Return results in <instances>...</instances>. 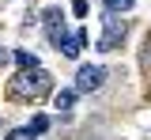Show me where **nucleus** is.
<instances>
[{
    "label": "nucleus",
    "instance_id": "0eeeda50",
    "mask_svg": "<svg viewBox=\"0 0 151 140\" xmlns=\"http://www.w3.org/2000/svg\"><path fill=\"white\" fill-rule=\"evenodd\" d=\"M57 110H72V102H76V91H57Z\"/></svg>",
    "mask_w": 151,
    "mask_h": 140
},
{
    "label": "nucleus",
    "instance_id": "f03ea898",
    "mask_svg": "<svg viewBox=\"0 0 151 140\" xmlns=\"http://www.w3.org/2000/svg\"><path fill=\"white\" fill-rule=\"evenodd\" d=\"M125 34H129L125 19H117V15L110 12V15H106V34L98 38V49H102V53H113V49H117V45L125 42Z\"/></svg>",
    "mask_w": 151,
    "mask_h": 140
},
{
    "label": "nucleus",
    "instance_id": "f257e3e1",
    "mask_svg": "<svg viewBox=\"0 0 151 140\" xmlns=\"http://www.w3.org/2000/svg\"><path fill=\"white\" fill-rule=\"evenodd\" d=\"M49 87H53V76H49L45 68H23L15 80H12L8 91H12V99H30L34 102V99H42Z\"/></svg>",
    "mask_w": 151,
    "mask_h": 140
},
{
    "label": "nucleus",
    "instance_id": "1a4fd4ad",
    "mask_svg": "<svg viewBox=\"0 0 151 140\" xmlns=\"http://www.w3.org/2000/svg\"><path fill=\"white\" fill-rule=\"evenodd\" d=\"M45 129H49V118H45V114H38V118L30 121V133L38 136V133H45Z\"/></svg>",
    "mask_w": 151,
    "mask_h": 140
},
{
    "label": "nucleus",
    "instance_id": "6e6552de",
    "mask_svg": "<svg viewBox=\"0 0 151 140\" xmlns=\"http://www.w3.org/2000/svg\"><path fill=\"white\" fill-rule=\"evenodd\" d=\"M132 4H136V0H106V12H113V15H117V12H129Z\"/></svg>",
    "mask_w": 151,
    "mask_h": 140
},
{
    "label": "nucleus",
    "instance_id": "9b49d317",
    "mask_svg": "<svg viewBox=\"0 0 151 140\" xmlns=\"http://www.w3.org/2000/svg\"><path fill=\"white\" fill-rule=\"evenodd\" d=\"M8 61H12V53H4V49H0V68H4Z\"/></svg>",
    "mask_w": 151,
    "mask_h": 140
},
{
    "label": "nucleus",
    "instance_id": "7ed1b4c3",
    "mask_svg": "<svg viewBox=\"0 0 151 140\" xmlns=\"http://www.w3.org/2000/svg\"><path fill=\"white\" fill-rule=\"evenodd\" d=\"M102 80H106V68H102V64H83V68L76 72V95H91V91H98Z\"/></svg>",
    "mask_w": 151,
    "mask_h": 140
},
{
    "label": "nucleus",
    "instance_id": "20e7f679",
    "mask_svg": "<svg viewBox=\"0 0 151 140\" xmlns=\"http://www.w3.org/2000/svg\"><path fill=\"white\" fill-rule=\"evenodd\" d=\"M42 19H45V30H49V42H53L57 49H60V42L68 38V30H64V12H60V8H45V15H42Z\"/></svg>",
    "mask_w": 151,
    "mask_h": 140
},
{
    "label": "nucleus",
    "instance_id": "9d476101",
    "mask_svg": "<svg viewBox=\"0 0 151 140\" xmlns=\"http://www.w3.org/2000/svg\"><path fill=\"white\" fill-rule=\"evenodd\" d=\"M8 140H34L30 129H15V133H8Z\"/></svg>",
    "mask_w": 151,
    "mask_h": 140
},
{
    "label": "nucleus",
    "instance_id": "423d86ee",
    "mask_svg": "<svg viewBox=\"0 0 151 140\" xmlns=\"http://www.w3.org/2000/svg\"><path fill=\"white\" fill-rule=\"evenodd\" d=\"M15 64H19V68H38V57L27 53V49H15Z\"/></svg>",
    "mask_w": 151,
    "mask_h": 140
},
{
    "label": "nucleus",
    "instance_id": "39448f33",
    "mask_svg": "<svg viewBox=\"0 0 151 140\" xmlns=\"http://www.w3.org/2000/svg\"><path fill=\"white\" fill-rule=\"evenodd\" d=\"M83 42H87V34H83V30H76V34H68V38L60 42V53H64V57H79Z\"/></svg>",
    "mask_w": 151,
    "mask_h": 140
}]
</instances>
